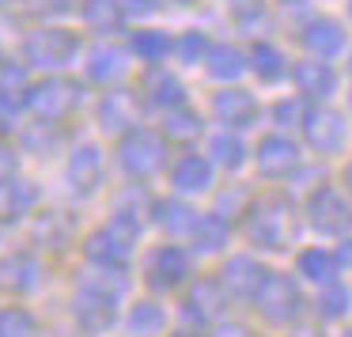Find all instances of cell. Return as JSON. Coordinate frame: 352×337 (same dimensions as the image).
Here are the masks:
<instances>
[{
  "instance_id": "obj_11",
  "label": "cell",
  "mask_w": 352,
  "mask_h": 337,
  "mask_svg": "<svg viewBox=\"0 0 352 337\" xmlns=\"http://www.w3.org/2000/svg\"><path fill=\"white\" fill-rule=\"evenodd\" d=\"M102 175H107V155H102L99 144H76L65 163V182H69L72 193L80 197H91L102 186Z\"/></svg>"
},
{
  "instance_id": "obj_16",
  "label": "cell",
  "mask_w": 352,
  "mask_h": 337,
  "mask_svg": "<svg viewBox=\"0 0 352 337\" xmlns=\"http://www.w3.org/2000/svg\"><path fill=\"white\" fill-rule=\"evenodd\" d=\"M140 102H144V107H155V110L186 107V87H182V80H178L170 69L152 65V69L140 76Z\"/></svg>"
},
{
  "instance_id": "obj_54",
  "label": "cell",
  "mask_w": 352,
  "mask_h": 337,
  "mask_svg": "<svg viewBox=\"0 0 352 337\" xmlns=\"http://www.w3.org/2000/svg\"><path fill=\"white\" fill-rule=\"evenodd\" d=\"M344 337H352V329H349V334H344Z\"/></svg>"
},
{
  "instance_id": "obj_43",
  "label": "cell",
  "mask_w": 352,
  "mask_h": 337,
  "mask_svg": "<svg viewBox=\"0 0 352 337\" xmlns=\"http://www.w3.org/2000/svg\"><path fill=\"white\" fill-rule=\"evenodd\" d=\"M125 16H152L155 8H160V0H122Z\"/></svg>"
},
{
  "instance_id": "obj_50",
  "label": "cell",
  "mask_w": 352,
  "mask_h": 337,
  "mask_svg": "<svg viewBox=\"0 0 352 337\" xmlns=\"http://www.w3.org/2000/svg\"><path fill=\"white\" fill-rule=\"evenodd\" d=\"M178 4H193V0H178Z\"/></svg>"
},
{
  "instance_id": "obj_53",
  "label": "cell",
  "mask_w": 352,
  "mask_h": 337,
  "mask_svg": "<svg viewBox=\"0 0 352 337\" xmlns=\"http://www.w3.org/2000/svg\"><path fill=\"white\" fill-rule=\"evenodd\" d=\"M349 72H352V57H349Z\"/></svg>"
},
{
  "instance_id": "obj_24",
  "label": "cell",
  "mask_w": 352,
  "mask_h": 337,
  "mask_svg": "<svg viewBox=\"0 0 352 337\" xmlns=\"http://www.w3.org/2000/svg\"><path fill=\"white\" fill-rule=\"evenodd\" d=\"M148 216H152V224H155V228H163L167 235H193V228H197V220H201V216L193 213L186 201H178V197L152 201V205H148Z\"/></svg>"
},
{
  "instance_id": "obj_32",
  "label": "cell",
  "mask_w": 352,
  "mask_h": 337,
  "mask_svg": "<svg viewBox=\"0 0 352 337\" xmlns=\"http://www.w3.org/2000/svg\"><path fill=\"white\" fill-rule=\"evenodd\" d=\"M208 160H212V167L239 171L246 163V144L231 129H223V133H216V137L208 140Z\"/></svg>"
},
{
  "instance_id": "obj_5",
  "label": "cell",
  "mask_w": 352,
  "mask_h": 337,
  "mask_svg": "<svg viewBox=\"0 0 352 337\" xmlns=\"http://www.w3.org/2000/svg\"><path fill=\"white\" fill-rule=\"evenodd\" d=\"M72 318H76L80 334L99 337L118 322V288L102 281H87L84 288L72 296Z\"/></svg>"
},
{
  "instance_id": "obj_7",
  "label": "cell",
  "mask_w": 352,
  "mask_h": 337,
  "mask_svg": "<svg viewBox=\"0 0 352 337\" xmlns=\"http://www.w3.org/2000/svg\"><path fill=\"white\" fill-rule=\"evenodd\" d=\"M254 303H258V311H261V318H265V322L288 326V322H296L299 311H303V292H299L296 276H288V273H269Z\"/></svg>"
},
{
  "instance_id": "obj_40",
  "label": "cell",
  "mask_w": 352,
  "mask_h": 337,
  "mask_svg": "<svg viewBox=\"0 0 352 337\" xmlns=\"http://www.w3.org/2000/svg\"><path fill=\"white\" fill-rule=\"evenodd\" d=\"M261 23H265V4L246 0V4H239V8H235V27H243V31H258Z\"/></svg>"
},
{
  "instance_id": "obj_31",
  "label": "cell",
  "mask_w": 352,
  "mask_h": 337,
  "mask_svg": "<svg viewBox=\"0 0 352 337\" xmlns=\"http://www.w3.org/2000/svg\"><path fill=\"white\" fill-rule=\"evenodd\" d=\"M337 269H341V261H337V254L326 250V246H311V250L299 254V273L314 284L337 281Z\"/></svg>"
},
{
  "instance_id": "obj_14",
  "label": "cell",
  "mask_w": 352,
  "mask_h": 337,
  "mask_svg": "<svg viewBox=\"0 0 352 337\" xmlns=\"http://www.w3.org/2000/svg\"><path fill=\"white\" fill-rule=\"evenodd\" d=\"M265 265L261 261H254V258H246V254H239V258H231L228 265L220 269V288L228 292V299H258V292H261V284H265Z\"/></svg>"
},
{
  "instance_id": "obj_10",
  "label": "cell",
  "mask_w": 352,
  "mask_h": 337,
  "mask_svg": "<svg viewBox=\"0 0 352 337\" xmlns=\"http://www.w3.org/2000/svg\"><path fill=\"white\" fill-rule=\"evenodd\" d=\"M303 137H307V144H311L314 152L333 155V152H341V148L349 144V118H344L341 110H333V107H314L311 114H307V122H303Z\"/></svg>"
},
{
  "instance_id": "obj_25",
  "label": "cell",
  "mask_w": 352,
  "mask_h": 337,
  "mask_svg": "<svg viewBox=\"0 0 352 337\" xmlns=\"http://www.w3.org/2000/svg\"><path fill=\"white\" fill-rule=\"evenodd\" d=\"M250 69V54L246 50H239L235 42H212L208 46V54H205V72L212 80H239L243 72Z\"/></svg>"
},
{
  "instance_id": "obj_19",
  "label": "cell",
  "mask_w": 352,
  "mask_h": 337,
  "mask_svg": "<svg viewBox=\"0 0 352 337\" xmlns=\"http://www.w3.org/2000/svg\"><path fill=\"white\" fill-rule=\"evenodd\" d=\"M129 72V50L114 46V42H102V46L87 50L84 57V76L91 84H102V87H114L118 80Z\"/></svg>"
},
{
  "instance_id": "obj_29",
  "label": "cell",
  "mask_w": 352,
  "mask_h": 337,
  "mask_svg": "<svg viewBox=\"0 0 352 337\" xmlns=\"http://www.w3.org/2000/svg\"><path fill=\"white\" fill-rule=\"evenodd\" d=\"M231 243V220L220 213H208L193 228V250L197 254H220Z\"/></svg>"
},
{
  "instance_id": "obj_3",
  "label": "cell",
  "mask_w": 352,
  "mask_h": 337,
  "mask_svg": "<svg viewBox=\"0 0 352 337\" xmlns=\"http://www.w3.org/2000/svg\"><path fill=\"white\" fill-rule=\"evenodd\" d=\"M118 163L129 178H152L167 167V137L155 129H129L122 140H118Z\"/></svg>"
},
{
  "instance_id": "obj_26",
  "label": "cell",
  "mask_w": 352,
  "mask_h": 337,
  "mask_svg": "<svg viewBox=\"0 0 352 337\" xmlns=\"http://www.w3.org/2000/svg\"><path fill=\"white\" fill-rule=\"evenodd\" d=\"M80 19H84V27H91V31L99 34H114L125 27V8L122 0H80Z\"/></svg>"
},
{
  "instance_id": "obj_22",
  "label": "cell",
  "mask_w": 352,
  "mask_h": 337,
  "mask_svg": "<svg viewBox=\"0 0 352 337\" xmlns=\"http://www.w3.org/2000/svg\"><path fill=\"white\" fill-rule=\"evenodd\" d=\"M38 205V186L27 182V178H4L0 182V224H16L23 216L34 213Z\"/></svg>"
},
{
  "instance_id": "obj_17",
  "label": "cell",
  "mask_w": 352,
  "mask_h": 337,
  "mask_svg": "<svg viewBox=\"0 0 352 337\" xmlns=\"http://www.w3.org/2000/svg\"><path fill=\"white\" fill-rule=\"evenodd\" d=\"M140 95L133 91H107L99 99V107H95V118H99V125L107 133H118V137H125L129 129H137V118H140Z\"/></svg>"
},
{
  "instance_id": "obj_44",
  "label": "cell",
  "mask_w": 352,
  "mask_h": 337,
  "mask_svg": "<svg viewBox=\"0 0 352 337\" xmlns=\"http://www.w3.org/2000/svg\"><path fill=\"white\" fill-rule=\"evenodd\" d=\"M212 337H254V329L243 326V322H228V326H216Z\"/></svg>"
},
{
  "instance_id": "obj_18",
  "label": "cell",
  "mask_w": 352,
  "mask_h": 337,
  "mask_svg": "<svg viewBox=\"0 0 352 337\" xmlns=\"http://www.w3.org/2000/svg\"><path fill=\"white\" fill-rule=\"evenodd\" d=\"M292 84H296V91L303 95L307 102H322V99H329V95H337V72H333V65L322 61V57H307V61H296Z\"/></svg>"
},
{
  "instance_id": "obj_38",
  "label": "cell",
  "mask_w": 352,
  "mask_h": 337,
  "mask_svg": "<svg viewBox=\"0 0 352 337\" xmlns=\"http://www.w3.org/2000/svg\"><path fill=\"white\" fill-rule=\"evenodd\" d=\"M208 46H212V42H208L201 31H186V34H178V39H175V57L182 65H205Z\"/></svg>"
},
{
  "instance_id": "obj_35",
  "label": "cell",
  "mask_w": 352,
  "mask_h": 337,
  "mask_svg": "<svg viewBox=\"0 0 352 337\" xmlns=\"http://www.w3.org/2000/svg\"><path fill=\"white\" fill-rule=\"evenodd\" d=\"M349 307H352V292L344 288L341 281L322 284V292H318V314H322V318H326V322L344 318V314H349Z\"/></svg>"
},
{
  "instance_id": "obj_48",
  "label": "cell",
  "mask_w": 352,
  "mask_h": 337,
  "mask_svg": "<svg viewBox=\"0 0 352 337\" xmlns=\"http://www.w3.org/2000/svg\"><path fill=\"white\" fill-rule=\"evenodd\" d=\"M12 4H16V0H0V12H4V8H12Z\"/></svg>"
},
{
  "instance_id": "obj_33",
  "label": "cell",
  "mask_w": 352,
  "mask_h": 337,
  "mask_svg": "<svg viewBox=\"0 0 352 337\" xmlns=\"http://www.w3.org/2000/svg\"><path fill=\"white\" fill-rule=\"evenodd\" d=\"M129 50L140 57V61L160 65V61H167V57L175 54V39H170L167 31H137L133 42H129Z\"/></svg>"
},
{
  "instance_id": "obj_51",
  "label": "cell",
  "mask_w": 352,
  "mask_h": 337,
  "mask_svg": "<svg viewBox=\"0 0 352 337\" xmlns=\"http://www.w3.org/2000/svg\"><path fill=\"white\" fill-rule=\"evenodd\" d=\"M0 69H4V54H0Z\"/></svg>"
},
{
  "instance_id": "obj_8",
  "label": "cell",
  "mask_w": 352,
  "mask_h": 337,
  "mask_svg": "<svg viewBox=\"0 0 352 337\" xmlns=\"http://www.w3.org/2000/svg\"><path fill=\"white\" fill-rule=\"evenodd\" d=\"M307 216H311V228L322 235H349L352 231V201L337 186H318L307 197Z\"/></svg>"
},
{
  "instance_id": "obj_55",
  "label": "cell",
  "mask_w": 352,
  "mask_h": 337,
  "mask_svg": "<svg viewBox=\"0 0 352 337\" xmlns=\"http://www.w3.org/2000/svg\"><path fill=\"white\" fill-rule=\"evenodd\" d=\"M349 12H352V4H349Z\"/></svg>"
},
{
  "instance_id": "obj_47",
  "label": "cell",
  "mask_w": 352,
  "mask_h": 337,
  "mask_svg": "<svg viewBox=\"0 0 352 337\" xmlns=\"http://www.w3.org/2000/svg\"><path fill=\"white\" fill-rule=\"evenodd\" d=\"M341 182H344V190H349V193H352V160H349V163H344V171H341Z\"/></svg>"
},
{
  "instance_id": "obj_41",
  "label": "cell",
  "mask_w": 352,
  "mask_h": 337,
  "mask_svg": "<svg viewBox=\"0 0 352 337\" xmlns=\"http://www.w3.org/2000/svg\"><path fill=\"white\" fill-rule=\"evenodd\" d=\"M80 0H31V12L34 16H65V12H72Z\"/></svg>"
},
{
  "instance_id": "obj_36",
  "label": "cell",
  "mask_w": 352,
  "mask_h": 337,
  "mask_svg": "<svg viewBox=\"0 0 352 337\" xmlns=\"http://www.w3.org/2000/svg\"><path fill=\"white\" fill-rule=\"evenodd\" d=\"M23 148L27 152H34V155H50L57 144H61V129H57L54 122H34V125H27L23 129Z\"/></svg>"
},
{
  "instance_id": "obj_37",
  "label": "cell",
  "mask_w": 352,
  "mask_h": 337,
  "mask_svg": "<svg viewBox=\"0 0 352 337\" xmlns=\"http://www.w3.org/2000/svg\"><path fill=\"white\" fill-rule=\"evenodd\" d=\"M273 122L280 125V129H303V122H307V114H311V107H307V99L303 95H292V99H280V102H273Z\"/></svg>"
},
{
  "instance_id": "obj_27",
  "label": "cell",
  "mask_w": 352,
  "mask_h": 337,
  "mask_svg": "<svg viewBox=\"0 0 352 337\" xmlns=\"http://www.w3.org/2000/svg\"><path fill=\"white\" fill-rule=\"evenodd\" d=\"M125 326L133 337H160L167 329V307L160 299H137L125 314Z\"/></svg>"
},
{
  "instance_id": "obj_23",
  "label": "cell",
  "mask_w": 352,
  "mask_h": 337,
  "mask_svg": "<svg viewBox=\"0 0 352 337\" xmlns=\"http://www.w3.org/2000/svg\"><path fill=\"white\" fill-rule=\"evenodd\" d=\"M170 182H175L178 193H205L212 186V160L197 152L178 155L175 167H170Z\"/></svg>"
},
{
  "instance_id": "obj_1",
  "label": "cell",
  "mask_w": 352,
  "mask_h": 337,
  "mask_svg": "<svg viewBox=\"0 0 352 337\" xmlns=\"http://www.w3.org/2000/svg\"><path fill=\"white\" fill-rule=\"evenodd\" d=\"M243 235L261 250H284L296 235V220H292V205L280 197L254 201L243 213Z\"/></svg>"
},
{
  "instance_id": "obj_15",
  "label": "cell",
  "mask_w": 352,
  "mask_h": 337,
  "mask_svg": "<svg viewBox=\"0 0 352 337\" xmlns=\"http://www.w3.org/2000/svg\"><path fill=\"white\" fill-rule=\"evenodd\" d=\"M42 284V261L31 250H12L0 258V292L8 296H27Z\"/></svg>"
},
{
  "instance_id": "obj_12",
  "label": "cell",
  "mask_w": 352,
  "mask_h": 337,
  "mask_svg": "<svg viewBox=\"0 0 352 337\" xmlns=\"http://www.w3.org/2000/svg\"><path fill=\"white\" fill-rule=\"evenodd\" d=\"M212 118L223 125V129L243 133L261 118V107L246 87H223V91L212 95Z\"/></svg>"
},
{
  "instance_id": "obj_13",
  "label": "cell",
  "mask_w": 352,
  "mask_h": 337,
  "mask_svg": "<svg viewBox=\"0 0 352 337\" xmlns=\"http://www.w3.org/2000/svg\"><path fill=\"white\" fill-rule=\"evenodd\" d=\"M223 307H228V292L220 288L216 276H201V281H193L190 292H186V299H182V314H186V322H193V326H208V322H216L223 314Z\"/></svg>"
},
{
  "instance_id": "obj_9",
  "label": "cell",
  "mask_w": 352,
  "mask_h": 337,
  "mask_svg": "<svg viewBox=\"0 0 352 337\" xmlns=\"http://www.w3.org/2000/svg\"><path fill=\"white\" fill-rule=\"evenodd\" d=\"M190 281V254L175 243L155 246L144 258V284L152 292H175Z\"/></svg>"
},
{
  "instance_id": "obj_39",
  "label": "cell",
  "mask_w": 352,
  "mask_h": 337,
  "mask_svg": "<svg viewBox=\"0 0 352 337\" xmlns=\"http://www.w3.org/2000/svg\"><path fill=\"white\" fill-rule=\"evenodd\" d=\"M34 239H46L50 246L69 243V220H65V213H42L38 224H34Z\"/></svg>"
},
{
  "instance_id": "obj_34",
  "label": "cell",
  "mask_w": 352,
  "mask_h": 337,
  "mask_svg": "<svg viewBox=\"0 0 352 337\" xmlns=\"http://www.w3.org/2000/svg\"><path fill=\"white\" fill-rule=\"evenodd\" d=\"M0 337H42V326L27 307H0Z\"/></svg>"
},
{
  "instance_id": "obj_49",
  "label": "cell",
  "mask_w": 352,
  "mask_h": 337,
  "mask_svg": "<svg viewBox=\"0 0 352 337\" xmlns=\"http://www.w3.org/2000/svg\"><path fill=\"white\" fill-rule=\"evenodd\" d=\"M175 337H197V334H175Z\"/></svg>"
},
{
  "instance_id": "obj_30",
  "label": "cell",
  "mask_w": 352,
  "mask_h": 337,
  "mask_svg": "<svg viewBox=\"0 0 352 337\" xmlns=\"http://www.w3.org/2000/svg\"><path fill=\"white\" fill-rule=\"evenodd\" d=\"M163 137L175 140V144H193V140L205 137V122H201L197 110L175 107V110H167V118H163Z\"/></svg>"
},
{
  "instance_id": "obj_46",
  "label": "cell",
  "mask_w": 352,
  "mask_h": 337,
  "mask_svg": "<svg viewBox=\"0 0 352 337\" xmlns=\"http://www.w3.org/2000/svg\"><path fill=\"white\" fill-rule=\"evenodd\" d=\"M288 337H326V334H322L318 326H299V329H292Z\"/></svg>"
},
{
  "instance_id": "obj_52",
  "label": "cell",
  "mask_w": 352,
  "mask_h": 337,
  "mask_svg": "<svg viewBox=\"0 0 352 337\" xmlns=\"http://www.w3.org/2000/svg\"><path fill=\"white\" fill-rule=\"evenodd\" d=\"M0 239H4V224H0Z\"/></svg>"
},
{
  "instance_id": "obj_2",
  "label": "cell",
  "mask_w": 352,
  "mask_h": 337,
  "mask_svg": "<svg viewBox=\"0 0 352 337\" xmlns=\"http://www.w3.org/2000/svg\"><path fill=\"white\" fill-rule=\"evenodd\" d=\"M23 65L27 69H69L72 61L80 57V34L69 31V27H38L23 39Z\"/></svg>"
},
{
  "instance_id": "obj_45",
  "label": "cell",
  "mask_w": 352,
  "mask_h": 337,
  "mask_svg": "<svg viewBox=\"0 0 352 337\" xmlns=\"http://www.w3.org/2000/svg\"><path fill=\"white\" fill-rule=\"evenodd\" d=\"M333 254H337V261H341L344 269H352V235H344V239H341V246H337Z\"/></svg>"
},
{
  "instance_id": "obj_20",
  "label": "cell",
  "mask_w": 352,
  "mask_h": 337,
  "mask_svg": "<svg viewBox=\"0 0 352 337\" xmlns=\"http://www.w3.org/2000/svg\"><path fill=\"white\" fill-rule=\"evenodd\" d=\"M299 144L292 137H280V133H273V137H265L258 144V171L265 178H288L299 171Z\"/></svg>"
},
{
  "instance_id": "obj_21",
  "label": "cell",
  "mask_w": 352,
  "mask_h": 337,
  "mask_svg": "<svg viewBox=\"0 0 352 337\" xmlns=\"http://www.w3.org/2000/svg\"><path fill=\"white\" fill-rule=\"evenodd\" d=\"M299 42H303V50L311 57L329 61V57H337L344 50V27L337 23V19H329V16L307 19V23L299 27Z\"/></svg>"
},
{
  "instance_id": "obj_6",
  "label": "cell",
  "mask_w": 352,
  "mask_h": 337,
  "mask_svg": "<svg viewBox=\"0 0 352 337\" xmlns=\"http://www.w3.org/2000/svg\"><path fill=\"white\" fill-rule=\"evenodd\" d=\"M133 246L137 239H129L125 231H118L114 224H102L84 239V258L91 261L99 273H125L133 261Z\"/></svg>"
},
{
  "instance_id": "obj_28",
  "label": "cell",
  "mask_w": 352,
  "mask_h": 337,
  "mask_svg": "<svg viewBox=\"0 0 352 337\" xmlns=\"http://www.w3.org/2000/svg\"><path fill=\"white\" fill-rule=\"evenodd\" d=\"M250 69L258 72V80H265V84H280L284 76H292L288 57L280 54V46H273V42H261V39L250 46Z\"/></svg>"
},
{
  "instance_id": "obj_4",
  "label": "cell",
  "mask_w": 352,
  "mask_h": 337,
  "mask_svg": "<svg viewBox=\"0 0 352 337\" xmlns=\"http://www.w3.org/2000/svg\"><path fill=\"white\" fill-rule=\"evenodd\" d=\"M80 99H84V87L69 76H46L31 87L27 95V110L34 114V122H54L61 125L69 114H76Z\"/></svg>"
},
{
  "instance_id": "obj_42",
  "label": "cell",
  "mask_w": 352,
  "mask_h": 337,
  "mask_svg": "<svg viewBox=\"0 0 352 337\" xmlns=\"http://www.w3.org/2000/svg\"><path fill=\"white\" fill-rule=\"evenodd\" d=\"M16 167H19V155L8 140H0V182L4 178H16Z\"/></svg>"
}]
</instances>
